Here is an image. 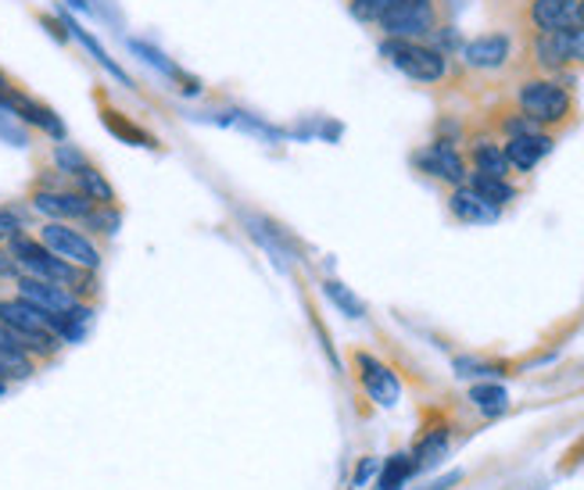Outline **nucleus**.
Returning a JSON list of instances; mask_svg holds the SVG:
<instances>
[{
	"label": "nucleus",
	"instance_id": "b1692460",
	"mask_svg": "<svg viewBox=\"0 0 584 490\" xmlns=\"http://www.w3.org/2000/svg\"><path fill=\"white\" fill-rule=\"evenodd\" d=\"M323 291H326V297H331V301H334V305H337L340 312H345V315H352V319H359V315H366V305H363V301L355 297L352 291H348L345 283H337V280H326V283H323Z\"/></svg>",
	"mask_w": 584,
	"mask_h": 490
},
{
	"label": "nucleus",
	"instance_id": "0eeeda50",
	"mask_svg": "<svg viewBox=\"0 0 584 490\" xmlns=\"http://www.w3.org/2000/svg\"><path fill=\"white\" fill-rule=\"evenodd\" d=\"M36 240L44 243L51 254H58V258H65V262H73L79 269H101V251H97V243L73 222L51 219V222L40 226Z\"/></svg>",
	"mask_w": 584,
	"mask_h": 490
},
{
	"label": "nucleus",
	"instance_id": "c756f323",
	"mask_svg": "<svg viewBox=\"0 0 584 490\" xmlns=\"http://www.w3.org/2000/svg\"><path fill=\"white\" fill-rule=\"evenodd\" d=\"M36 19L51 29V36H54V40H58V43H68V25H65V22H58V19H54V14H47V11H36Z\"/></svg>",
	"mask_w": 584,
	"mask_h": 490
},
{
	"label": "nucleus",
	"instance_id": "a211bd4d",
	"mask_svg": "<svg viewBox=\"0 0 584 490\" xmlns=\"http://www.w3.org/2000/svg\"><path fill=\"white\" fill-rule=\"evenodd\" d=\"M466 186L474 194H480L484 200H488L491 208H498L502 211L512 197H517V186H512L509 179H498V176H484V172H469V179H466Z\"/></svg>",
	"mask_w": 584,
	"mask_h": 490
},
{
	"label": "nucleus",
	"instance_id": "20e7f679",
	"mask_svg": "<svg viewBox=\"0 0 584 490\" xmlns=\"http://www.w3.org/2000/svg\"><path fill=\"white\" fill-rule=\"evenodd\" d=\"M8 251L19 258L22 272H30V276L62 283L65 291H73L79 301H94L97 297V269H79L73 262H65V258L51 254L44 243L25 233V229H19V233L8 240Z\"/></svg>",
	"mask_w": 584,
	"mask_h": 490
},
{
	"label": "nucleus",
	"instance_id": "dca6fc26",
	"mask_svg": "<svg viewBox=\"0 0 584 490\" xmlns=\"http://www.w3.org/2000/svg\"><path fill=\"white\" fill-rule=\"evenodd\" d=\"M448 211L455 215L459 222H469V226H484V222H495L498 219V208H491L488 200L480 194H474L469 186H455L452 197H448Z\"/></svg>",
	"mask_w": 584,
	"mask_h": 490
},
{
	"label": "nucleus",
	"instance_id": "6e6552de",
	"mask_svg": "<svg viewBox=\"0 0 584 490\" xmlns=\"http://www.w3.org/2000/svg\"><path fill=\"white\" fill-rule=\"evenodd\" d=\"M412 162H417L420 172H426V176H434L441 183H452V186H463L469 179V165H466V154L459 143L452 140H437L426 143L423 151L412 154Z\"/></svg>",
	"mask_w": 584,
	"mask_h": 490
},
{
	"label": "nucleus",
	"instance_id": "39448f33",
	"mask_svg": "<svg viewBox=\"0 0 584 490\" xmlns=\"http://www.w3.org/2000/svg\"><path fill=\"white\" fill-rule=\"evenodd\" d=\"M445 22H448L445 0H409V4H394L377 22V29L380 36L394 40H431Z\"/></svg>",
	"mask_w": 584,
	"mask_h": 490
},
{
	"label": "nucleus",
	"instance_id": "4be33fe9",
	"mask_svg": "<svg viewBox=\"0 0 584 490\" xmlns=\"http://www.w3.org/2000/svg\"><path fill=\"white\" fill-rule=\"evenodd\" d=\"M51 157H54V168H58V172H65L68 179H73L76 172H79L83 165L90 162V157H87V151H79L76 143H68V140H58V143H54Z\"/></svg>",
	"mask_w": 584,
	"mask_h": 490
},
{
	"label": "nucleus",
	"instance_id": "393cba45",
	"mask_svg": "<svg viewBox=\"0 0 584 490\" xmlns=\"http://www.w3.org/2000/svg\"><path fill=\"white\" fill-rule=\"evenodd\" d=\"M119 205H97L87 219H83V229H94V233H101V237H111L119 229Z\"/></svg>",
	"mask_w": 584,
	"mask_h": 490
},
{
	"label": "nucleus",
	"instance_id": "f03ea898",
	"mask_svg": "<svg viewBox=\"0 0 584 490\" xmlns=\"http://www.w3.org/2000/svg\"><path fill=\"white\" fill-rule=\"evenodd\" d=\"M520 47H523V40L512 33V29H491V33L466 40L459 51L463 79L480 83V86L512 83L520 76Z\"/></svg>",
	"mask_w": 584,
	"mask_h": 490
},
{
	"label": "nucleus",
	"instance_id": "7ed1b4c3",
	"mask_svg": "<svg viewBox=\"0 0 584 490\" xmlns=\"http://www.w3.org/2000/svg\"><path fill=\"white\" fill-rule=\"evenodd\" d=\"M380 54L388 57V62L402 72L405 79L420 83V86H466L463 79V68H459V57L445 54L441 47L426 40H394V36H383L380 40Z\"/></svg>",
	"mask_w": 584,
	"mask_h": 490
},
{
	"label": "nucleus",
	"instance_id": "4468645a",
	"mask_svg": "<svg viewBox=\"0 0 584 490\" xmlns=\"http://www.w3.org/2000/svg\"><path fill=\"white\" fill-rule=\"evenodd\" d=\"M552 148H555V137L552 133H527V137L502 140L506 162H509L512 172H534L549 157Z\"/></svg>",
	"mask_w": 584,
	"mask_h": 490
},
{
	"label": "nucleus",
	"instance_id": "5701e85b",
	"mask_svg": "<svg viewBox=\"0 0 584 490\" xmlns=\"http://www.w3.org/2000/svg\"><path fill=\"white\" fill-rule=\"evenodd\" d=\"M412 472H417L412 455H394L391 462L383 466V472H380V490H402Z\"/></svg>",
	"mask_w": 584,
	"mask_h": 490
},
{
	"label": "nucleus",
	"instance_id": "bb28decb",
	"mask_svg": "<svg viewBox=\"0 0 584 490\" xmlns=\"http://www.w3.org/2000/svg\"><path fill=\"white\" fill-rule=\"evenodd\" d=\"M566 54H570V72H584V25L566 29Z\"/></svg>",
	"mask_w": 584,
	"mask_h": 490
},
{
	"label": "nucleus",
	"instance_id": "2f4dec72",
	"mask_svg": "<svg viewBox=\"0 0 584 490\" xmlns=\"http://www.w3.org/2000/svg\"><path fill=\"white\" fill-rule=\"evenodd\" d=\"M455 480H459V472H452V477H448V480H441V483H434L431 490H445V487H452Z\"/></svg>",
	"mask_w": 584,
	"mask_h": 490
},
{
	"label": "nucleus",
	"instance_id": "6ab92c4d",
	"mask_svg": "<svg viewBox=\"0 0 584 490\" xmlns=\"http://www.w3.org/2000/svg\"><path fill=\"white\" fill-rule=\"evenodd\" d=\"M445 455H448V434H445V429H434V434H426L417 444V455H412V462H417V469H434Z\"/></svg>",
	"mask_w": 584,
	"mask_h": 490
},
{
	"label": "nucleus",
	"instance_id": "1a4fd4ad",
	"mask_svg": "<svg viewBox=\"0 0 584 490\" xmlns=\"http://www.w3.org/2000/svg\"><path fill=\"white\" fill-rule=\"evenodd\" d=\"M30 205L40 215H47V219H58V222H83L97 208L87 194L76 190V186H65V190H44V186H33Z\"/></svg>",
	"mask_w": 584,
	"mask_h": 490
},
{
	"label": "nucleus",
	"instance_id": "2eb2a0df",
	"mask_svg": "<svg viewBox=\"0 0 584 490\" xmlns=\"http://www.w3.org/2000/svg\"><path fill=\"white\" fill-rule=\"evenodd\" d=\"M0 323L19 334H54V315L30 305L25 297H0Z\"/></svg>",
	"mask_w": 584,
	"mask_h": 490
},
{
	"label": "nucleus",
	"instance_id": "473e14b6",
	"mask_svg": "<svg viewBox=\"0 0 584 490\" xmlns=\"http://www.w3.org/2000/svg\"><path fill=\"white\" fill-rule=\"evenodd\" d=\"M577 25H584V0H577Z\"/></svg>",
	"mask_w": 584,
	"mask_h": 490
},
{
	"label": "nucleus",
	"instance_id": "ddd939ff",
	"mask_svg": "<svg viewBox=\"0 0 584 490\" xmlns=\"http://www.w3.org/2000/svg\"><path fill=\"white\" fill-rule=\"evenodd\" d=\"M15 286H19V297H25L30 305L44 308V312H51V315H62V312H68L73 305H79V297H76L73 291H65L62 283L30 276V272H22V276L15 280Z\"/></svg>",
	"mask_w": 584,
	"mask_h": 490
},
{
	"label": "nucleus",
	"instance_id": "9b49d317",
	"mask_svg": "<svg viewBox=\"0 0 584 490\" xmlns=\"http://www.w3.org/2000/svg\"><path fill=\"white\" fill-rule=\"evenodd\" d=\"M355 369H359V380L366 386V394L374 398L380 409H394L398 405V398H402V383H398V377L388 366L377 362L374 355L359 351V355H355Z\"/></svg>",
	"mask_w": 584,
	"mask_h": 490
},
{
	"label": "nucleus",
	"instance_id": "aec40b11",
	"mask_svg": "<svg viewBox=\"0 0 584 490\" xmlns=\"http://www.w3.org/2000/svg\"><path fill=\"white\" fill-rule=\"evenodd\" d=\"M36 372V358L25 351H8L0 348V380H30Z\"/></svg>",
	"mask_w": 584,
	"mask_h": 490
},
{
	"label": "nucleus",
	"instance_id": "f3484780",
	"mask_svg": "<svg viewBox=\"0 0 584 490\" xmlns=\"http://www.w3.org/2000/svg\"><path fill=\"white\" fill-rule=\"evenodd\" d=\"M73 183H76L79 194H87L94 200V205H116V186L105 179V172L97 168L94 162L83 165L76 176H73Z\"/></svg>",
	"mask_w": 584,
	"mask_h": 490
},
{
	"label": "nucleus",
	"instance_id": "412c9836",
	"mask_svg": "<svg viewBox=\"0 0 584 490\" xmlns=\"http://www.w3.org/2000/svg\"><path fill=\"white\" fill-rule=\"evenodd\" d=\"M469 401H474V405L480 412H488V415H502L509 409L506 386H498V383H477L474 391H469Z\"/></svg>",
	"mask_w": 584,
	"mask_h": 490
},
{
	"label": "nucleus",
	"instance_id": "a878e982",
	"mask_svg": "<svg viewBox=\"0 0 584 490\" xmlns=\"http://www.w3.org/2000/svg\"><path fill=\"white\" fill-rule=\"evenodd\" d=\"M391 4L394 0H348V11H352V19H359L366 25H377L383 14H388Z\"/></svg>",
	"mask_w": 584,
	"mask_h": 490
},
{
	"label": "nucleus",
	"instance_id": "f8f14e48",
	"mask_svg": "<svg viewBox=\"0 0 584 490\" xmlns=\"http://www.w3.org/2000/svg\"><path fill=\"white\" fill-rule=\"evenodd\" d=\"M4 105L15 111V119H22L30 129H36V133H47L51 140H65V122L54 115V108H47L44 100L30 97L19 86V90L4 94Z\"/></svg>",
	"mask_w": 584,
	"mask_h": 490
},
{
	"label": "nucleus",
	"instance_id": "9d476101",
	"mask_svg": "<svg viewBox=\"0 0 584 490\" xmlns=\"http://www.w3.org/2000/svg\"><path fill=\"white\" fill-rule=\"evenodd\" d=\"M94 100H97V111H101V122H105V129L116 140H122V143H133V148H148V151H159L162 143H159V137L154 133H148L144 126H137L130 115L126 111H119L116 105H111L108 100V94L101 90V86H97L94 90Z\"/></svg>",
	"mask_w": 584,
	"mask_h": 490
},
{
	"label": "nucleus",
	"instance_id": "cd10ccee",
	"mask_svg": "<svg viewBox=\"0 0 584 490\" xmlns=\"http://www.w3.org/2000/svg\"><path fill=\"white\" fill-rule=\"evenodd\" d=\"M22 229V215L11 208H0V243H8Z\"/></svg>",
	"mask_w": 584,
	"mask_h": 490
},
{
	"label": "nucleus",
	"instance_id": "c85d7f7f",
	"mask_svg": "<svg viewBox=\"0 0 584 490\" xmlns=\"http://www.w3.org/2000/svg\"><path fill=\"white\" fill-rule=\"evenodd\" d=\"M19 276H22L19 258L11 254L8 248H0V280H19Z\"/></svg>",
	"mask_w": 584,
	"mask_h": 490
},
{
	"label": "nucleus",
	"instance_id": "f257e3e1",
	"mask_svg": "<svg viewBox=\"0 0 584 490\" xmlns=\"http://www.w3.org/2000/svg\"><path fill=\"white\" fill-rule=\"evenodd\" d=\"M527 119H534L545 133L560 137L570 126H577V86L570 76H538V72H523L509 83L506 94Z\"/></svg>",
	"mask_w": 584,
	"mask_h": 490
},
{
	"label": "nucleus",
	"instance_id": "72a5a7b5",
	"mask_svg": "<svg viewBox=\"0 0 584 490\" xmlns=\"http://www.w3.org/2000/svg\"><path fill=\"white\" fill-rule=\"evenodd\" d=\"M68 4H76V8H90L87 0H68Z\"/></svg>",
	"mask_w": 584,
	"mask_h": 490
},
{
	"label": "nucleus",
	"instance_id": "f704fd0d",
	"mask_svg": "<svg viewBox=\"0 0 584 490\" xmlns=\"http://www.w3.org/2000/svg\"><path fill=\"white\" fill-rule=\"evenodd\" d=\"M4 391H8V383H4V380H0V394H4Z\"/></svg>",
	"mask_w": 584,
	"mask_h": 490
},
{
	"label": "nucleus",
	"instance_id": "423d86ee",
	"mask_svg": "<svg viewBox=\"0 0 584 490\" xmlns=\"http://www.w3.org/2000/svg\"><path fill=\"white\" fill-rule=\"evenodd\" d=\"M509 29L523 36L577 25V0H509Z\"/></svg>",
	"mask_w": 584,
	"mask_h": 490
},
{
	"label": "nucleus",
	"instance_id": "7c9ffc66",
	"mask_svg": "<svg viewBox=\"0 0 584 490\" xmlns=\"http://www.w3.org/2000/svg\"><path fill=\"white\" fill-rule=\"evenodd\" d=\"M374 472H377V462H374V458H366V462L355 469V487H363L369 477H374Z\"/></svg>",
	"mask_w": 584,
	"mask_h": 490
}]
</instances>
